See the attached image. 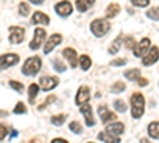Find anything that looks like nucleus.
Masks as SVG:
<instances>
[{"label": "nucleus", "instance_id": "393cba45", "mask_svg": "<svg viewBox=\"0 0 159 143\" xmlns=\"http://www.w3.org/2000/svg\"><path fill=\"white\" fill-rule=\"evenodd\" d=\"M65 119H67V114H56V116H52L51 118V123L54 124V126H62L65 123Z\"/></svg>", "mask_w": 159, "mask_h": 143}, {"label": "nucleus", "instance_id": "2eb2a0df", "mask_svg": "<svg viewBox=\"0 0 159 143\" xmlns=\"http://www.w3.org/2000/svg\"><path fill=\"white\" fill-rule=\"evenodd\" d=\"M62 56L69 60V64H70L72 69H76V65H78V57H76V51H75L73 48H65V49L62 51Z\"/></svg>", "mask_w": 159, "mask_h": 143}, {"label": "nucleus", "instance_id": "39448f33", "mask_svg": "<svg viewBox=\"0 0 159 143\" xmlns=\"http://www.w3.org/2000/svg\"><path fill=\"white\" fill-rule=\"evenodd\" d=\"M19 62V56L15 53H8V54H2L0 56V70H5L10 69L13 65H16Z\"/></svg>", "mask_w": 159, "mask_h": 143}, {"label": "nucleus", "instance_id": "f257e3e1", "mask_svg": "<svg viewBox=\"0 0 159 143\" xmlns=\"http://www.w3.org/2000/svg\"><path fill=\"white\" fill-rule=\"evenodd\" d=\"M145 111V97L140 92H134L130 96V114L134 119H139L143 116Z\"/></svg>", "mask_w": 159, "mask_h": 143}, {"label": "nucleus", "instance_id": "6e6552de", "mask_svg": "<svg viewBox=\"0 0 159 143\" xmlns=\"http://www.w3.org/2000/svg\"><path fill=\"white\" fill-rule=\"evenodd\" d=\"M25 37V29L21 27V25H15V27H10V42L15 43V45H19L22 43Z\"/></svg>", "mask_w": 159, "mask_h": 143}, {"label": "nucleus", "instance_id": "7ed1b4c3", "mask_svg": "<svg viewBox=\"0 0 159 143\" xmlns=\"http://www.w3.org/2000/svg\"><path fill=\"white\" fill-rule=\"evenodd\" d=\"M91 32L94 34L96 37H103V35H107L108 32H110V22L107 21V19H102V18H99V19H94L91 22Z\"/></svg>", "mask_w": 159, "mask_h": 143}, {"label": "nucleus", "instance_id": "6ab92c4d", "mask_svg": "<svg viewBox=\"0 0 159 143\" xmlns=\"http://www.w3.org/2000/svg\"><path fill=\"white\" fill-rule=\"evenodd\" d=\"M119 10H121V7H119L118 3H110L108 8H107V11H105V15H107L108 19H111V18H115V16L119 15Z\"/></svg>", "mask_w": 159, "mask_h": 143}, {"label": "nucleus", "instance_id": "423d86ee", "mask_svg": "<svg viewBox=\"0 0 159 143\" xmlns=\"http://www.w3.org/2000/svg\"><path fill=\"white\" fill-rule=\"evenodd\" d=\"M157 60H159V48L157 46H151L148 49V53L142 57V64H143L145 67L153 65V64H156Z\"/></svg>", "mask_w": 159, "mask_h": 143}, {"label": "nucleus", "instance_id": "c9c22d12", "mask_svg": "<svg viewBox=\"0 0 159 143\" xmlns=\"http://www.w3.org/2000/svg\"><path fill=\"white\" fill-rule=\"evenodd\" d=\"M126 64H127V60L123 57V59H115V60H111L110 65H113V67H121V65H126Z\"/></svg>", "mask_w": 159, "mask_h": 143}, {"label": "nucleus", "instance_id": "a19ab883", "mask_svg": "<svg viewBox=\"0 0 159 143\" xmlns=\"http://www.w3.org/2000/svg\"><path fill=\"white\" fill-rule=\"evenodd\" d=\"M30 3H34V5H43L45 3V0H29Z\"/></svg>", "mask_w": 159, "mask_h": 143}, {"label": "nucleus", "instance_id": "4468645a", "mask_svg": "<svg viewBox=\"0 0 159 143\" xmlns=\"http://www.w3.org/2000/svg\"><path fill=\"white\" fill-rule=\"evenodd\" d=\"M61 42H62V35L61 34H54V35H51L48 40H46V45H45V48H43V51H45V54H49L52 49H54L57 45H61Z\"/></svg>", "mask_w": 159, "mask_h": 143}, {"label": "nucleus", "instance_id": "aec40b11", "mask_svg": "<svg viewBox=\"0 0 159 143\" xmlns=\"http://www.w3.org/2000/svg\"><path fill=\"white\" fill-rule=\"evenodd\" d=\"M148 135L154 140H159V121L156 123H151L148 126Z\"/></svg>", "mask_w": 159, "mask_h": 143}, {"label": "nucleus", "instance_id": "f3484780", "mask_svg": "<svg viewBox=\"0 0 159 143\" xmlns=\"http://www.w3.org/2000/svg\"><path fill=\"white\" fill-rule=\"evenodd\" d=\"M32 22L34 24H43V25H48L51 21L48 18V15H45L43 11H35L32 15Z\"/></svg>", "mask_w": 159, "mask_h": 143}, {"label": "nucleus", "instance_id": "f03ea898", "mask_svg": "<svg viewBox=\"0 0 159 143\" xmlns=\"http://www.w3.org/2000/svg\"><path fill=\"white\" fill-rule=\"evenodd\" d=\"M40 70H42V59L38 56H32L29 59H25L22 65V73L25 76H35Z\"/></svg>", "mask_w": 159, "mask_h": 143}, {"label": "nucleus", "instance_id": "f8f14e48", "mask_svg": "<svg viewBox=\"0 0 159 143\" xmlns=\"http://www.w3.org/2000/svg\"><path fill=\"white\" fill-rule=\"evenodd\" d=\"M59 84V80L56 76H43L42 80H40V89L42 91H52L56 86Z\"/></svg>", "mask_w": 159, "mask_h": 143}, {"label": "nucleus", "instance_id": "37998d69", "mask_svg": "<svg viewBox=\"0 0 159 143\" xmlns=\"http://www.w3.org/2000/svg\"><path fill=\"white\" fill-rule=\"evenodd\" d=\"M94 2H96V0H84V3H86V5L89 7V8H91L92 5H94Z\"/></svg>", "mask_w": 159, "mask_h": 143}, {"label": "nucleus", "instance_id": "473e14b6", "mask_svg": "<svg viewBox=\"0 0 159 143\" xmlns=\"http://www.w3.org/2000/svg\"><path fill=\"white\" fill-rule=\"evenodd\" d=\"M29 11H30V10H29V5L25 3V2H21V3H19V15H21V16H27Z\"/></svg>", "mask_w": 159, "mask_h": 143}, {"label": "nucleus", "instance_id": "9b49d317", "mask_svg": "<svg viewBox=\"0 0 159 143\" xmlns=\"http://www.w3.org/2000/svg\"><path fill=\"white\" fill-rule=\"evenodd\" d=\"M89 99H91V89H89V86H81L78 89V92H76L75 103H76V105H83V103L89 102Z\"/></svg>", "mask_w": 159, "mask_h": 143}, {"label": "nucleus", "instance_id": "5701e85b", "mask_svg": "<svg viewBox=\"0 0 159 143\" xmlns=\"http://www.w3.org/2000/svg\"><path fill=\"white\" fill-rule=\"evenodd\" d=\"M97 138L99 140H102V141H119V137H116V135H111L110 132H100L99 135H97Z\"/></svg>", "mask_w": 159, "mask_h": 143}, {"label": "nucleus", "instance_id": "f704fd0d", "mask_svg": "<svg viewBox=\"0 0 159 143\" xmlns=\"http://www.w3.org/2000/svg\"><path fill=\"white\" fill-rule=\"evenodd\" d=\"M52 64H54V69H56V72H59V73H62V72H65V65L59 60V59H54L52 60Z\"/></svg>", "mask_w": 159, "mask_h": 143}, {"label": "nucleus", "instance_id": "dca6fc26", "mask_svg": "<svg viewBox=\"0 0 159 143\" xmlns=\"http://www.w3.org/2000/svg\"><path fill=\"white\" fill-rule=\"evenodd\" d=\"M105 131L110 132L111 135L119 137V135H123V134H124V124H123V123H116V121L108 123V124H107V129H105Z\"/></svg>", "mask_w": 159, "mask_h": 143}, {"label": "nucleus", "instance_id": "2f4dec72", "mask_svg": "<svg viewBox=\"0 0 159 143\" xmlns=\"http://www.w3.org/2000/svg\"><path fill=\"white\" fill-rule=\"evenodd\" d=\"M132 5L137 7V8H145V7H148L150 5V0H130Z\"/></svg>", "mask_w": 159, "mask_h": 143}, {"label": "nucleus", "instance_id": "ea45409f", "mask_svg": "<svg viewBox=\"0 0 159 143\" xmlns=\"http://www.w3.org/2000/svg\"><path fill=\"white\" fill-rule=\"evenodd\" d=\"M137 84H139V86H147V84H148V80H147V78H140V76H139Z\"/></svg>", "mask_w": 159, "mask_h": 143}, {"label": "nucleus", "instance_id": "20e7f679", "mask_svg": "<svg viewBox=\"0 0 159 143\" xmlns=\"http://www.w3.org/2000/svg\"><path fill=\"white\" fill-rule=\"evenodd\" d=\"M151 48V42L150 38H142V40L139 43L134 45V48H132V51H134V56L135 57H143L145 54L148 53V49Z\"/></svg>", "mask_w": 159, "mask_h": 143}, {"label": "nucleus", "instance_id": "72a5a7b5", "mask_svg": "<svg viewBox=\"0 0 159 143\" xmlns=\"http://www.w3.org/2000/svg\"><path fill=\"white\" fill-rule=\"evenodd\" d=\"M75 5H76V10H78V11H81V13H84V11L89 10V7L84 3V0H76Z\"/></svg>", "mask_w": 159, "mask_h": 143}, {"label": "nucleus", "instance_id": "b1692460", "mask_svg": "<svg viewBox=\"0 0 159 143\" xmlns=\"http://www.w3.org/2000/svg\"><path fill=\"white\" fill-rule=\"evenodd\" d=\"M38 91H40V86H38V84L32 83V84L29 86V102H30V103L35 102V97H37V94H38Z\"/></svg>", "mask_w": 159, "mask_h": 143}, {"label": "nucleus", "instance_id": "cd10ccee", "mask_svg": "<svg viewBox=\"0 0 159 143\" xmlns=\"http://www.w3.org/2000/svg\"><path fill=\"white\" fill-rule=\"evenodd\" d=\"M69 127H70V131H72L73 134H78V135H80V134L83 132V129H81V124H80L78 121H72Z\"/></svg>", "mask_w": 159, "mask_h": 143}, {"label": "nucleus", "instance_id": "bb28decb", "mask_svg": "<svg viewBox=\"0 0 159 143\" xmlns=\"http://www.w3.org/2000/svg\"><path fill=\"white\" fill-rule=\"evenodd\" d=\"M147 16L153 21H157L159 19V7H154V8H150L147 11Z\"/></svg>", "mask_w": 159, "mask_h": 143}, {"label": "nucleus", "instance_id": "4be33fe9", "mask_svg": "<svg viewBox=\"0 0 159 143\" xmlns=\"http://www.w3.org/2000/svg\"><path fill=\"white\" fill-rule=\"evenodd\" d=\"M121 42H123V35H119L116 40L110 45V48H108V54H116L118 51H119V46H121Z\"/></svg>", "mask_w": 159, "mask_h": 143}, {"label": "nucleus", "instance_id": "4c0bfd02", "mask_svg": "<svg viewBox=\"0 0 159 143\" xmlns=\"http://www.w3.org/2000/svg\"><path fill=\"white\" fill-rule=\"evenodd\" d=\"M54 100H56V97H54V96L48 97V99L45 100V103H43V105H40V107H38V110H45V107H48L49 103H51V102H54Z\"/></svg>", "mask_w": 159, "mask_h": 143}, {"label": "nucleus", "instance_id": "e433bc0d", "mask_svg": "<svg viewBox=\"0 0 159 143\" xmlns=\"http://www.w3.org/2000/svg\"><path fill=\"white\" fill-rule=\"evenodd\" d=\"M134 45H135V42H134V38L132 37H126V40H124V46L126 48H134Z\"/></svg>", "mask_w": 159, "mask_h": 143}, {"label": "nucleus", "instance_id": "a878e982", "mask_svg": "<svg viewBox=\"0 0 159 143\" xmlns=\"http://www.w3.org/2000/svg\"><path fill=\"white\" fill-rule=\"evenodd\" d=\"M123 91H126L124 81H118V83H115L111 86V92H115V94H119V92H123Z\"/></svg>", "mask_w": 159, "mask_h": 143}, {"label": "nucleus", "instance_id": "9d476101", "mask_svg": "<svg viewBox=\"0 0 159 143\" xmlns=\"http://www.w3.org/2000/svg\"><path fill=\"white\" fill-rule=\"evenodd\" d=\"M54 10H56V13H57L59 16L67 18V16H70V15H72L73 7H72V3L69 2V0H64V2H59V3L54 7Z\"/></svg>", "mask_w": 159, "mask_h": 143}, {"label": "nucleus", "instance_id": "7c9ffc66", "mask_svg": "<svg viewBox=\"0 0 159 143\" xmlns=\"http://www.w3.org/2000/svg\"><path fill=\"white\" fill-rule=\"evenodd\" d=\"M10 87H11V89H15L16 92H19V94H21L22 91H24V86H22V83H19V81H13V80L10 81Z\"/></svg>", "mask_w": 159, "mask_h": 143}, {"label": "nucleus", "instance_id": "c85d7f7f", "mask_svg": "<svg viewBox=\"0 0 159 143\" xmlns=\"http://www.w3.org/2000/svg\"><path fill=\"white\" fill-rule=\"evenodd\" d=\"M13 113H15V114H22V113H27V108H25V103H22V102H18V105L15 107Z\"/></svg>", "mask_w": 159, "mask_h": 143}, {"label": "nucleus", "instance_id": "1a4fd4ad", "mask_svg": "<svg viewBox=\"0 0 159 143\" xmlns=\"http://www.w3.org/2000/svg\"><path fill=\"white\" fill-rule=\"evenodd\" d=\"M99 116H100V121L103 123V124H108V123H113V121H116V118L118 116L113 113V111H110L105 105H99Z\"/></svg>", "mask_w": 159, "mask_h": 143}, {"label": "nucleus", "instance_id": "a211bd4d", "mask_svg": "<svg viewBox=\"0 0 159 143\" xmlns=\"http://www.w3.org/2000/svg\"><path fill=\"white\" fill-rule=\"evenodd\" d=\"M78 65L81 67V70L88 72L91 69V65H92V60H91V57L88 54H83L81 57H80V60H78Z\"/></svg>", "mask_w": 159, "mask_h": 143}, {"label": "nucleus", "instance_id": "ddd939ff", "mask_svg": "<svg viewBox=\"0 0 159 143\" xmlns=\"http://www.w3.org/2000/svg\"><path fill=\"white\" fill-rule=\"evenodd\" d=\"M80 111H81V114L84 116L86 126H94L96 124V119H94V116H92V108H91V105L88 102L83 103V105H80Z\"/></svg>", "mask_w": 159, "mask_h": 143}, {"label": "nucleus", "instance_id": "412c9836", "mask_svg": "<svg viewBox=\"0 0 159 143\" xmlns=\"http://www.w3.org/2000/svg\"><path fill=\"white\" fill-rule=\"evenodd\" d=\"M124 76L127 78L129 81H137L139 76H140V70L139 69H129L124 72Z\"/></svg>", "mask_w": 159, "mask_h": 143}, {"label": "nucleus", "instance_id": "c756f323", "mask_svg": "<svg viewBox=\"0 0 159 143\" xmlns=\"http://www.w3.org/2000/svg\"><path fill=\"white\" fill-rule=\"evenodd\" d=\"M113 105H115V108H116L118 111H121V113H124V111L127 110V105L124 103V100H115Z\"/></svg>", "mask_w": 159, "mask_h": 143}, {"label": "nucleus", "instance_id": "58836bf2", "mask_svg": "<svg viewBox=\"0 0 159 143\" xmlns=\"http://www.w3.org/2000/svg\"><path fill=\"white\" fill-rule=\"evenodd\" d=\"M7 137V127L0 124V140H3Z\"/></svg>", "mask_w": 159, "mask_h": 143}, {"label": "nucleus", "instance_id": "79ce46f5", "mask_svg": "<svg viewBox=\"0 0 159 143\" xmlns=\"http://www.w3.org/2000/svg\"><path fill=\"white\" fill-rule=\"evenodd\" d=\"M52 143H67V140H65V138H54Z\"/></svg>", "mask_w": 159, "mask_h": 143}, {"label": "nucleus", "instance_id": "0eeeda50", "mask_svg": "<svg viewBox=\"0 0 159 143\" xmlns=\"http://www.w3.org/2000/svg\"><path fill=\"white\" fill-rule=\"evenodd\" d=\"M45 38H46V32H45V29H42V27L35 29L34 40L30 42L29 48H30V49H34V51L40 49V48H42V45H43V42H45Z\"/></svg>", "mask_w": 159, "mask_h": 143}]
</instances>
